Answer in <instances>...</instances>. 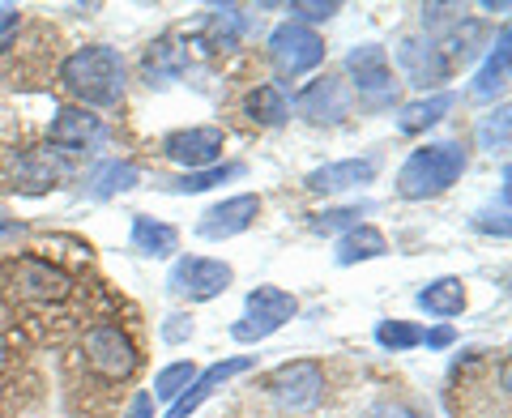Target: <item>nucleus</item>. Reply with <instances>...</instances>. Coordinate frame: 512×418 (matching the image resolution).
<instances>
[{"mask_svg":"<svg viewBox=\"0 0 512 418\" xmlns=\"http://www.w3.org/2000/svg\"><path fill=\"white\" fill-rule=\"evenodd\" d=\"M466 150L457 141H436V146H423L414 150L402 171H397V192L406 201H427V197H440V192L453 188L461 175H466Z\"/></svg>","mask_w":512,"mask_h":418,"instance_id":"nucleus-2","label":"nucleus"},{"mask_svg":"<svg viewBox=\"0 0 512 418\" xmlns=\"http://www.w3.org/2000/svg\"><path fill=\"white\" fill-rule=\"evenodd\" d=\"M231 265L227 261H210V256H180V261L171 265L167 273V286H171V295H180V299H214L222 295L231 286Z\"/></svg>","mask_w":512,"mask_h":418,"instance_id":"nucleus-8","label":"nucleus"},{"mask_svg":"<svg viewBox=\"0 0 512 418\" xmlns=\"http://www.w3.org/2000/svg\"><path fill=\"white\" fill-rule=\"evenodd\" d=\"M18 26H22V13L0 5V52H9V43L18 39Z\"/></svg>","mask_w":512,"mask_h":418,"instance_id":"nucleus-34","label":"nucleus"},{"mask_svg":"<svg viewBox=\"0 0 512 418\" xmlns=\"http://www.w3.org/2000/svg\"><path fill=\"white\" fill-rule=\"evenodd\" d=\"M269 389L282 401L286 410H312L320 397H325V372L316 363H286L269 376Z\"/></svg>","mask_w":512,"mask_h":418,"instance_id":"nucleus-9","label":"nucleus"},{"mask_svg":"<svg viewBox=\"0 0 512 418\" xmlns=\"http://www.w3.org/2000/svg\"><path fill=\"white\" fill-rule=\"evenodd\" d=\"M175 244H180V235H175V227H167V222L146 218V214L133 218V248L141 256H171Z\"/></svg>","mask_w":512,"mask_h":418,"instance_id":"nucleus-22","label":"nucleus"},{"mask_svg":"<svg viewBox=\"0 0 512 418\" xmlns=\"http://www.w3.org/2000/svg\"><path fill=\"white\" fill-rule=\"evenodd\" d=\"M184 64H188L184 47H175L171 39H163V43H154L150 52H146L141 69H146V82H150V86H167V82H175V77H180Z\"/></svg>","mask_w":512,"mask_h":418,"instance_id":"nucleus-21","label":"nucleus"},{"mask_svg":"<svg viewBox=\"0 0 512 418\" xmlns=\"http://www.w3.org/2000/svg\"><path fill=\"white\" fill-rule=\"evenodd\" d=\"M372 418H414V414H410L406 406H380Z\"/></svg>","mask_w":512,"mask_h":418,"instance_id":"nucleus-39","label":"nucleus"},{"mask_svg":"<svg viewBox=\"0 0 512 418\" xmlns=\"http://www.w3.org/2000/svg\"><path fill=\"white\" fill-rule=\"evenodd\" d=\"M397 64H402L406 82L419 86V90H436V86L448 82V73H453L448 56L431 39L427 43L423 39H402V43H397Z\"/></svg>","mask_w":512,"mask_h":418,"instance_id":"nucleus-10","label":"nucleus"},{"mask_svg":"<svg viewBox=\"0 0 512 418\" xmlns=\"http://www.w3.org/2000/svg\"><path fill=\"white\" fill-rule=\"evenodd\" d=\"M13 175H18V184L26 192H43V188H52L56 180H64L69 167H64L56 154H47V150H26V154H18V163H13Z\"/></svg>","mask_w":512,"mask_h":418,"instance_id":"nucleus-17","label":"nucleus"},{"mask_svg":"<svg viewBox=\"0 0 512 418\" xmlns=\"http://www.w3.org/2000/svg\"><path fill=\"white\" fill-rule=\"evenodd\" d=\"M137 180H141V171L133 163H103L99 171L90 175V197L107 201V197H116V192L137 188Z\"/></svg>","mask_w":512,"mask_h":418,"instance_id":"nucleus-25","label":"nucleus"},{"mask_svg":"<svg viewBox=\"0 0 512 418\" xmlns=\"http://www.w3.org/2000/svg\"><path fill=\"white\" fill-rule=\"evenodd\" d=\"M0 273H5L9 295L22 299V303H64V299L73 295L69 273L56 269L52 261H39V256L9 261V265H0Z\"/></svg>","mask_w":512,"mask_h":418,"instance_id":"nucleus-3","label":"nucleus"},{"mask_svg":"<svg viewBox=\"0 0 512 418\" xmlns=\"http://www.w3.org/2000/svg\"><path fill=\"white\" fill-rule=\"evenodd\" d=\"M453 103H457V94H448V90L431 94V99H419V103H406L402 116H397V128H402V133H423V128L444 120L448 111H453Z\"/></svg>","mask_w":512,"mask_h":418,"instance_id":"nucleus-20","label":"nucleus"},{"mask_svg":"<svg viewBox=\"0 0 512 418\" xmlns=\"http://www.w3.org/2000/svg\"><path fill=\"white\" fill-rule=\"evenodd\" d=\"M299 116H308L312 124H338L346 111H350V94L342 82H333V77H320V82H312L308 90L295 99Z\"/></svg>","mask_w":512,"mask_h":418,"instance_id":"nucleus-13","label":"nucleus"},{"mask_svg":"<svg viewBox=\"0 0 512 418\" xmlns=\"http://www.w3.org/2000/svg\"><path fill=\"white\" fill-rule=\"evenodd\" d=\"M222 146H227L222 128H184V133H171V137H167L163 150H167V158H175L180 167L205 171V167H218Z\"/></svg>","mask_w":512,"mask_h":418,"instance_id":"nucleus-11","label":"nucleus"},{"mask_svg":"<svg viewBox=\"0 0 512 418\" xmlns=\"http://www.w3.org/2000/svg\"><path fill=\"white\" fill-rule=\"evenodd\" d=\"M508 107H500L495 116L483 120V128H478V141H483V150L487 154H504L508 150Z\"/></svg>","mask_w":512,"mask_h":418,"instance_id":"nucleus-31","label":"nucleus"},{"mask_svg":"<svg viewBox=\"0 0 512 418\" xmlns=\"http://www.w3.org/2000/svg\"><path fill=\"white\" fill-rule=\"evenodd\" d=\"M86 363L99 380L116 384L137 372V346L128 342V333L120 325H99L86 333Z\"/></svg>","mask_w":512,"mask_h":418,"instance_id":"nucleus-5","label":"nucleus"},{"mask_svg":"<svg viewBox=\"0 0 512 418\" xmlns=\"http://www.w3.org/2000/svg\"><path fill=\"white\" fill-rule=\"evenodd\" d=\"M248 367H252V359H248V355H239V359H222V363H214V367H205V372H201V376L192 380L188 389L180 393V401H175V406H171V414H167V418H188L192 410L201 406L205 397L218 393V389H222V384H227L231 376L248 372Z\"/></svg>","mask_w":512,"mask_h":418,"instance_id":"nucleus-14","label":"nucleus"},{"mask_svg":"<svg viewBox=\"0 0 512 418\" xmlns=\"http://www.w3.org/2000/svg\"><path fill=\"white\" fill-rule=\"evenodd\" d=\"M346 73L355 77V90L367 107H389L397 99V82H393V69H389V56L384 47L376 43H363L346 56Z\"/></svg>","mask_w":512,"mask_h":418,"instance_id":"nucleus-7","label":"nucleus"},{"mask_svg":"<svg viewBox=\"0 0 512 418\" xmlns=\"http://www.w3.org/2000/svg\"><path fill=\"white\" fill-rule=\"evenodd\" d=\"M299 303L295 295L278 291V286H256L248 295V308H244V320L231 325V337L235 342H265L269 333H278L286 320H295Z\"/></svg>","mask_w":512,"mask_h":418,"instance_id":"nucleus-4","label":"nucleus"},{"mask_svg":"<svg viewBox=\"0 0 512 418\" xmlns=\"http://www.w3.org/2000/svg\"><path fill=\"white\" fill-rule=\"evenodd\" d=\"M376 342L384 350H410V346H423V329L410 325V320H380V325H376Z\"/></svg>","mask_w":512,"mask_h":418,"instance_id":"nucleus-27","label":"nucleus"},{"mask_svg":"<svg viewBox=\"0 0 512 418\" xmlns=\"http://www.w3.org/2000/svg\"><path fill=\"white\" fill-rule=\"evenodd\" d=\"M338 9H342L338 0H295V5H291V13L299 18V26H303V22H329Z\"/></svg>","mask_w":512,"mask_h":418,"instance_id":"nucleus-32","label":"nucleus"},{"mask_svg":"<svg viewBox=\"0 0 512 418\" xmlns=\"http://www.w3.org/2000/svg\"><path fill=\"white\" fill-rule=\"evenodd\" d=\"M128 418H154V397L150 393H137L133 406H128Z\"/></svg>","mask_w":512,"mask_h":418,"instance_id":"nucleus-36","label":"nucleus"},{"mask_svg":"<svg viewBox=\"0 0 512 418\" xmlns=\"http://www.w3.org/2000/svg\"><path fill=\"white\" fill-rule=\"evenodd\" d=\"M244 111H248V120L265 124V128H278L286 116H291V99H286V90H282V86L265 82V86H256V90L248 94Z\"/></svg>","mask_w":512,"mask_h":418,"instance_id":"nucleus-19","label":"nucleus"},{"mask_svg":"<svg viewBox=\"0 0 512 418\" xmlns=\"http://www.w3.org/2000/svg\"><path fill=\"white\" fill-rule=\"evenodd\" d=\"M60 82L90 107H116L124 99V60L116 47H82L60 64Z\"/></svg>","mask_w":512,"mask_h":418,"instance_id":"nucleus-1","label":"nucleus"},{"mask_svg":"<svg viewBox=\"0 0 512 418\" xmlns=\"http://www.w3.org/2000/svg\"><path fill=\"white\" fill-rule=\"evenodd\" d=\"M197 380V367L192 363H171V367H163V372H158V380H154V397H163V401H180V393L188 389V384Z\"/></svg>","mask_w":512,"mask_h":418,"instance_id":"nucleus-28","label":"nucleus"},{"mask_svg":"<svg viewBox=\"0 0 512 418\" xmlns=\"http://www.w3.org/2000/svg\"><path fill=\"white\" fill-rule=\"evenodd\" d=\"M239 30H244V18H239V9H210V18H205V43L214 47V52H231L239 43Z\"/></svg>","mask_w":512,"mask_h":418,"instance_id":"nucleus-26","label":"nucleus"},{"mask_svg":"<svg viewBox=\"0 0 512 418\" xmlns=\"http://www.w3.org/2000/svg\"><path fill=\"white\" fill-rule=\"evenodd\" d=\"M13 235H22V222H18V218H9L5 209H0V239H13Z\"/></svg>","mask_w":512,"mask_h":418,"instance_id":"nucleus-38","label":"nucleus"},{"mask_svg":"<svg viewBox=\"0 0 512 418\" xmlns=\"http://www.w3.org/2000/svg\"><path fill=\"white\" fill-rule=\"evenodd\" d=\"M367 214V205H342V209H325V214H316L312 218V231L316 235H333V231H355L359 227V218Z\"/></svg>","mask_w":512,"mask_h":418,"instance_id":"nucleus-30","label":"nucleus"},{"mask_svg":"<svg viewBox=\"0 0 512 418\" xmlns=\"http://www.w3.org/2000/svg\"><path fill=\"white\" fill-rule=\"evenodd\" d=\"M103 137H107L103 120L90 116V111H82V107H64L52 120V141L64 150H90V146H99Z\"/></svg>","mask_w":512,"mask_h":418,"instance_id":"nucleus-15","label":"nucleus"},{"mask_svg":"<svg viewBox=\"0 0 512 418\" xmlns=\"http://www.w3.org/2000/svg\"><path fill=\"white\" fill-rule=\"evenodd\" d=\"M423 342H427L431 350H444L448 342H453V329H436V333H423Z\"/></svg>","mask_w":512,"mask_h":418,"instance_id":"nucleus-37","label":"nucleus"},{"mask_svg":"<svg viewBox=\"0 0 512 418\" xmlns=\"http://www.w3.org/2000/svg\"><path fill=\"white\" fill-rule=\"evenodd\" d=\"M389 252V244H384V235L376 227H359L355 231H346L342 235V244H338V265H359V261H376V256Z\"/></svg>","mask_w":512,"mask_h":418,"instance_id":"nucleus-23","label":"nucleus"},{"mask_svg":"<svg viewBox=\"0 0 512 418\" xmlns=\"http://www.w3.org/2000/svg\"><path fill=\"white\" fill-rule=\"evenodd\" d=\"M163 337H167V342H188V337H192V320L188 316H167Z\"/></svg>","mask_w":512,"mask_h":418,"instance_id":"nucleus-35","label":"nucleus"},{"mask_svg":"<svg viewBox=\"0 0 512 418\" xmlns=\"http://www.w3.org/2000/svg\"><path fill=\"white\" fill-rule=\"evenodd\" d=\"M478 231L508 235V197L500 201V209H483V214H478Z\"/></svg>","mask_w":512,"mask_h":418,"instance_id":"nucleus-33","label":"nucleus"},{"mask_svg":"<svg viewBox=\"0 0 512 418\" xmlns=\"http://www.w3.org/2000/svg\"><path fill=\"white\" fill-rule=\"evenodd\" d=\"M508 86V30L500 35V43H495V52L487 56V64L478 69L474 77V99H495Z\"/></svg>","mask_w":512,"mask_h":418,"instance_id":"nucleus-24","label":"nucleus"},{"mask_svg":"<svg viewBox=\"0 0 512 418\" xmlns=\"http://www.w3.org/2000/svg\"><path fill=\"white\" fill-rule=\"evenodd\" d=\"M256 214H261V197H252V192H239V197L222 201V205H210L197 222V235L201 239H231L239 231H248Z\"/></svg>","mask_w":512,"mask_h":418,"instance_id":"nucleus-12","label":"nucleus"},{"mask_svg":"<svg viewBox=\"0 0 512 418\" xmlns=\"http://www.w3.org/2000/svg\"><path fill=\"white\" fill-rule=\"evenodd\" d=\"M419 308L427 316H440V320H453L466 312V282L461 278H436V282H427L423 291H419Z\"/></svg>","mask_w":512,"mask_h":418,"instance_id":"nucleus-18","label":"nucleus"},{"mask_svg":"<svg viewBox=\"0 0 512 418\" xmlns=\"http://www.w3.org/2000/svg\"><path fill=\"white\" fill-rule=\"evenodd\" d=\"M235 175H244L239 163H218V167H205V171H188L184 180H175L171 188L175 192H205V188H214L222 180H235Z\"/></svg>","mask_w":512,"mask_h":418,"instance_id":"nucleus-29","label":"nucleus"},{"mask_svg":"<svg viewBox=\"0 0 512 418\" xmlns=\"http://www.w3.org/2000/svg\"><path fill=\"white\" fill-rule=\"evenodd\" d=\"M376 180V158H346V163H329L308 175V192H346Z\"/></svg>","mask_w":512,"mask_h":418,"instance_id":"nucleus-16","label":"nucleus"},{"mask_svg":"<svg viewBox=\"0 0 512 418\" xmlns=\"http://www.w3.org/2000/svg\"><path fill=\"white\" fill-rule=\"evenodd\" d=\"M269 60H274V69L282 77H303L325 60V43H320L316 30L299 26V22H286L269 35Z\"/></svg>","mask_w":512,"mask_h":418,"instance_id":"nucleus-6","label":"nucleus"}]
</instances>
